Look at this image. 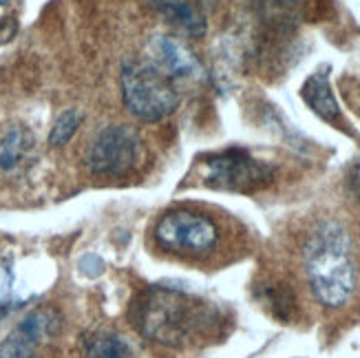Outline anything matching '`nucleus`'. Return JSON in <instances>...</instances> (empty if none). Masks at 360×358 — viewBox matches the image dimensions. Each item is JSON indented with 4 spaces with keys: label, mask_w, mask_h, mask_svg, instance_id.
Segmentation results:
<instances>
[{
    "label": "nucleus",
    "mask_w": 360,
    "mask_h": 358,
    "mask_svg": "<svg viewBox=\"0 0 360 358\" xmlns=\"http://www.w3.org/2000/svg\"><path fill=\"white\" fill-rule=\"evenodd\" d=\"M303 263L314 297L327 307L345 305L356 288L352 239L336 222H321L311 228L303 248Z\"/></svg>",
    "instance_id": "1"
},
{
    "label": "nucleus",
    "mask_w": 360,
    "mask_h": 358,
    "mask_svg": "<svg viewBox=\"0 0 360 358\" xmlns=\"http://www.w3.org/2000/svg\"><path fill=\"white\" fill-rule=\"evenodd\" d=\"M133 323L150 340L179 347L203 332L208 307L184 290L153 286L133 303Z\"/></svg>",
    "instance_id": "2"
},
{
    "label": "nucleus",
    "mask_w": 360,
    "mask_h": 358,
    "mask_svg": "<svg viewBox=\"0 0 360 358\" xmlns=\"http://www.w3.org/2000/svg\"><path fill=\"white\" fill-rule=\"evenodd\" d=\"M120 82L129 113L142 122H160L179 106L173 80L150 60H127L122 65Z\"/></svg>",
    "instance_id": "3"
},
{
    "label": "nucleus",
    "mask_w": 360,
    "mask_h": 358,
    "mask_svg": "<svg viewBox=\"0 0 360 358\" xmlns=\"http://www.w3.org/2000/svg\"><path fill=\"white\" fill-rule=\"evenodd\" d=\"M155 241L170 255L197 261L217 250L221 241V230L212 217L203 212L173 210L164 215L155 226Z\"/></svg>",
    "instance_id": "4"
},
{
    "label": "nucleus",
    "mask_w": 360,
    "mask_h": 358,
    "mask_svg": "<svg viewBox=\"0 0 360 358\" xmlns=\"http://www.w3.org/2000/svg\"><path fill=\"white\" fill-rule=\"evenodd\" d=\"M142 142L127 124H108L96 133L84 153V164L93 175L117 177L135 168Z\"/></svg>",
    "instance_id": "5"
},
{
    "label": "nucleus",
    "mask_w": 360,
    "mask_h": 358,
    "mask_svg": "<svg viewBox=\"0 0 360 358\" xmlns=\"http://www.w3.org/2000/svg\"><path fill=\"white\" fill-rule=\"evenodd\" d=\"M274 177L272 166L250 158L243 151H226L206 162V184L232 193H255Z\"/></svg>",
    "instance_id": "6"
},
{
    "label": "nucleus",
    "mask_w": 360,
    "mask_h": 358,
    "mask_svg": "<svg viewBox=\"0 0 360 358\" xmlns=\"http://www.w3.org/2000/svg\"><path fill=\"white\" fill-rule=\"evenodd\" d=\"M60 330V317L53 309H36L27 314L0 343V358H36L38 350Z\"/></svg>",
    "instance_id": "7"
},
{
    "label": "nucleus",
    "mask_w": 360,
    "mask_h": 358,
    "mask_svg": "<svg viewBox=\"0 0 360 358\" xmlns=\"http://www.w3.org/2000/svg\"><path fill=\"white\" fill-rule=\"evenodd\" d=\"M150 62L170 80L177 77H197L201 73V65L197 56L188 46L173 36H155L148 44Z\"/></svg>",
    "instance_id": "8"
},
{
    "label": "nucleus",
    "mask_w": 360,
    "mask_h": 358,
    "mask_svg": "<svg viewBox=\"0 0 360 358\" xmlns=\"http://www.w3.org/2000/svg\"><path fill=\"white\" fill-rule=\"evenodd\" d=\"M301 96L311 111H314L319 117H323L325 122H332V124L340 122V108H338V102L332 93L330 73H327V69H321L307 77Z\"/></svg>",
    "instance_id": "9"
},
{
    "label": "nucleus",
    "mask_w": 360,
    "mask_h": 358,
    "mask_svg": "<svg viewBox=\"0 0 360 358\" xmlns=\"http://www.w3.org/2000/svg\"><path fill=\"white\" fill-rule=\"evenodd\" d=\"M153 9L188 36L201 38L206 34V18L193 0H153Z\"/></svg>",
    "instance_id": "10"
},
{
    "label": "nucleus",
    "mask_w": 360,
    "mask_h": 358,
    "mask_svg": "<svg viewBox=\"0 0 360 358\" xmlns=\"http://www.w3.org/2000/svg\"><path fill=\"white\" fill-rule=\"evenodd\" d=\"M31 148H34V135L29 129L20 127V124L7 127L0 133V170L3 173L18 170L29 158Z\"/></svg>",
    "instance_id": "11"
},
{
    "label": "nucleus",
    "mask_w": 360,
    "mask_h": 358,
    "mask_svg": "<svg viewBox=\"0 0 360 358\" xmlns=\"http://www.w3.org/2000/svg\"><path fill=\"white\" fill-rule=\"evenodd\" d=\"M82 356L84 358H137L135 350L124 336L98 330L84 336L82 340Z\"/></svg>",
    "instance_id": "12"
},
{
    "label": "nucleus",
    "mask_w": 360,
    "mask_h": 358,
    "mask_svg": "<svg viewBox=\"0 0 360 358\" xmlns=\"http://www.w3.org/2000/svg\"><path fill=\"white\" fill-rule=\"evenodd\" d=\"M82 124V113L75 111V108H69V111L60 113L58 120L53 122V129L49 133V144L51 146H65L69 139L77 133Z\"/></svg>",
    "instance_id": "13"
},
{
    "label": "nucleus",
    "mask_w": 360,
    "mask_h": 358,
    "mask_svg": "<svg viewBox=\"0 0 360 358\" xmlns=\"http://www.w3.org/2000/svg\"><path fill=\"white\" fill-rule=\"evenodd\" d=\"M268 303L274 309V314H278L281 319H288L292 307H294V297L292 292L285 286H276V288H268Z\"/></svg>",
    "instance_id": "14"
},
{
    "label": "nucleus",
    "mask_w": 360,
    "mask_h": 358,
    "mask_svg": "<svg viewBox=\"0 0 360 358\" xmlns=\"http://www.w3.org/2000/svg\"><path fill=\"white\" fill-rule=\"evenodd\" d=\"M296 0H268V5H278V7H292Z\"/></svg>",
    "instance_id": "15"
},
{
    "label": "nucleus",
    "mask_w": 360,
    "mask_h": 358,
    "mask_svg": "<svg viewBox=\"0 0 360 358\" xmlns=\"http://www.w3.org/2000/svg\"><path fill=\"white\" fill-rule=\"evenodd\" d=\"M7 3V0H0V5H5Z\"/></svg>",
    "instance_id": "16"
}]
</instances>
